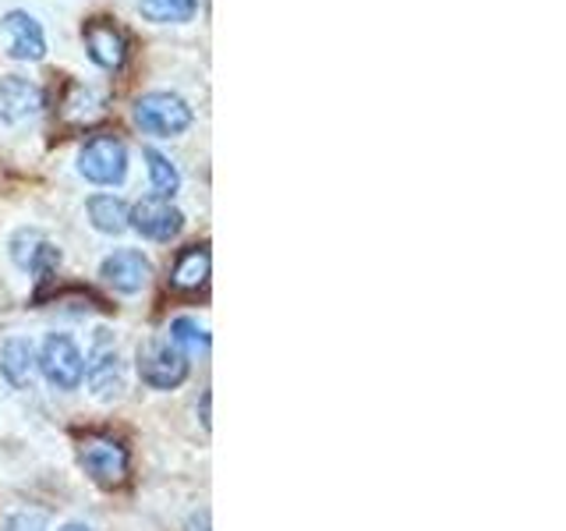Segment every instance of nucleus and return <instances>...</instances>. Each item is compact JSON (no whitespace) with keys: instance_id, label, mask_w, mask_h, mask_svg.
Listing matches in <instances>:
<instances>
[{"instance_id":"1","label":"nucleus","mask_w":566,"mask_h":531,"mask_svg":"<svg viewBox=\"0 0 566 531\" xmlns=\"http://www.w3.org/2000/svg\"><path fill=\"white\" fill-rule=\"evenodd\" d=\"M88 389H93L96 400H114L124 394V358H120V347L114 341V333L99 326L93 333V344H88L85 354V376Z\"/></svg>"},{"instance_id":"2","label":"nucleus","mask_w":566,"mask_h":531,"mask_svg":"<svg viewBox=\"0 0 566 531\" xmlns=\"http://www.w3.org/2000/svg\"><path fill=\"white\" fill-rule=\"evenodd\" d=\"M135 124L146 135L177 138L195 124V111L188 106V100L174 93H146L135 100Z\"/></svg>"},{"instance_id":"3","label":"nucleus","mask_w":566,"mask_h":531,"mask_svg":"<svg viewBox=\"0 0 566 531\" xmlns=\"http://www.w3.org/2000/svg\"><path fill=\"white\" fill-rule=\"evenodd\" d=\"M78 174L85 181L114 188L128 177V149L117 135H93L78 153Z\"/></svg>"},{"instance_id":"4","label":"nucleus","mask_w":566,"mask_h":531,"mask_svg":"<svg viewBox=\"0 0 566 531\" xmlns=\"http://www.w3.org/2000/svg\"><path fill=\"white\" fill-rule=\"evenodd\" d=\"M35 365H40L43 379L53 386V389H78L82 386V376H85V358H82V347L71 341L67 333H50L43 341V351L40 358H35Z\"/></svg>"},{"instance_id":"5","label":"nucleus","mask_w":566,"mask_h":531,"mask_svg":"<svg viewBox=\"0 0 566 531\" xmlns=\"http://www.w3.org/2000/svg\"><path fill=\"white\" fill-rule=\"evenodd\" d=\"M138 376L153 389H174L188 379V354L170 341H146L138 347Z\"/></svg>"},{"instance_id":"6","label":"nucleus","mask_w":566,"mask_h":531,"mask_svg":"<svg viewBox=\"0 0 566 531\" xmlns=\"http://www.w3.org/2000/svg\"><path fill=\"white\" fill-rule=\"evenodd\" d=\"M78 460L85 475L99 486H120L128 475V450L114 436H85Z\"/></svg>"},{"instance_id":"7","label":"nucleus","mask_w":566,"mask_h":531,"mask_svg":"<svg viewBox=\"0 0 566 531\" xmlns=\"http://www.w3.org/2000/svg\"><path fill=\"white\" fill-rule=\"evenodd\" d=\"M128 227H135L142 238L149 241H174L185 227V212L177 209L170 199H159V195H146L138 199L128 212Z\"/></svg>"},{"instance_id":"8","label":"nucleus","mask_w":566,"mask_h":531,"mask_svg":"<svg viewBox=\"0 0 566 531\" xmlns=\"http://www.w3.org/2000/svg\"><path fill=\"white\" fill-rule=\"evenodd\" d=\"M82 40L88 58H93L103 71H120L128 64V40L124 32L111 22V18H88L82 25Z\"/></svg>"},{"instance_id":"9","label":"nucleus","mask_w":566,"mask_h":531,"mask_svg":"<svg viewBox=\"0 0 566 531\" xmlns=\"http://www.w3.org/2000/svg\"><path fill=\"white\" fill-rule=\"evenodd\" d=\"M99 277H103L106 283H111L114 291H120V294H138V291L149 283L153 266H149L146 256L135 252V248H120V252H114V256H106V259H103Z\"/></svg>"},{"instance_id":"10","label":"nucleus","mask_w":566,"mask_h":531,"mask_svg":"<svg viewBox=\"0 0 566 531\" xmlns=\"http://www.w3.org/2000/svg\"><path fill=\"white\" fill-rule=\"evenodd\" d=\"M43 106V88L32 79L22 75H0V121L22 124L40 114Z\"/></svg>"},{"instance_id":"11","label":"nucleus","mask_w":566,"mask_h":531,"mask_svg":"<svg viewBox=\"0 0 566 531\" xmlns=\"http://www.w3.org/2000/svg\"><path fill=\"white\" fill-rule=\"evenodd\" d=\"M0 25H4V32L11 35L8 58H14V61H43L46 58V32L29 11H8Z\"/></svg>"},{"instance_id":"12","label":"nucleus","mask_w":566,"mask_h":531,"mask_svg":"<svg viewBox=\"0 0 566 531\" xmlns=\"http://www.w3.org/2000/svg\"><path fill=\"white\" fill-rule=\"evenodd\" d=\"M11 256L22 270H32L35 277H50L61 266V248L50 244L40 230H22V235H14Z\"/></svg>"},{"instance_id":"13","label":"nucleus","mask_w":566,"mask_h":531,"mask_svg":"<svg viewBox=\"0 0 566 531\" xmlns=\"http://www.w3.org/2000/svg\"><path fill=\"white\" fill-rule=\"evenodd\" d=\"M35 351L25 336H8L4 344H0V376L11 389H29L32 379H35Z\"/></svg>"},{"instance_id":"14","label":"nucleus","mask_w":566,"mask_h":531,"mask_svg":"<svg viewBox=\"0 0 566 531\" xmlns=\"http://www.w3.org/2000/svg\"><path fill=\"white\" fill-rule=\"evenodd\" d=\"M88 209V220L99 230V235H124L128 230V202L117 199V195H93L85 202Z\"/></svg>"},{"instance_id":"15","label":"nucleus","mask_w":566,"mask_h":531,"mask_svg":"<svg viewBox=\"0 0 566 531\" xmlns=\"http://www.w3.org/2000/svg\"><path fill=\"white\" fill-rule=\"evenodd\" d=\"M206 277H209V252L199 244H191V248H185L181 256H177L170 283L177 291H195V288H202Z\"/></svg>"},{"instance_id":"16","label":"nucleus","mask_w":566,"mask_h":531,"mask_svg":"<svg viewBox=\"0 0 566 531\" xmlns=\"http://www.w3.org/2000/svg\"><path fill=\"white\" fill-rule=\"evenodd\" d=\"M138 14L153 25H185L199 14V0H138Z\"/></svg>"},{"instance_id":"17","label":"nucleus","mask_w":566,"mask_h":531,"mask_svg":"<svg viewBox=\"0 0 566 531\" xmlns=\"http://www.w3.org/2000/svg\"><path fill=\"white\" fill-rule=\"evenodd\" d=\"M142 156H146V167H149L153 195H159V199H174L177 188H181V174H177V167L170 164L164 153H156V149H146Z\"/></svg>"},{"instance_id":"18","label":"nucleus","mask_w":566,"mask_h":531,"mask_svg":"<svg viewBox=\"0 0 566 531\" xmlns=\"http://www.w3.org/2000/svg\"><path fill=\"white\" fill-rule=\"evenodd\" d=\"M170 344L181 351H209V333L199 319L191 315H177L170 323Z\"/></svg>"},{"instance_id":"19","label":"nucleus","mask_w":566,"mask_h":531,"mask_svg":"<svg viewBox=\"0 0 566 531\" xmlns=\"http://www.w3.org/2000/svg\"><path fill=\"white\" fill-rule=\"evenodd\" d=\"M202 425H206V429H209V394L202 397Z\"/></svg>"},{"instance_id":"20","label":"nucleus","mask_w":566,"mask_h":531,"mask_svg":"<svg viewBox=\"0 0 566 531\" xmlns=\"http://www.w3.org/2000/svg\"><path fill=\"white\" fill-rule=\"evenodd\" d=\"M61 531H93V528H85V524H64Z\"/></svg>"}]
</instances>
